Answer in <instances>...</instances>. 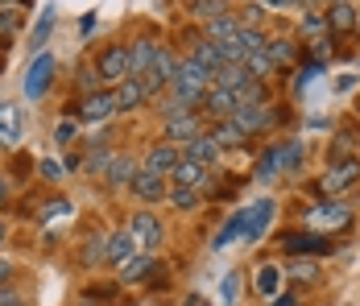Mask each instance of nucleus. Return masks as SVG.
<instances>
[{
    "label": "nucleus",
    "instance_id": "f257e3e1",
    "mask_svg": "<svg viewBox=\"0 0 360 306\" xmlns=\"http://www.w3.org/2000/svg\"><path fill=\"white\" fill-rule=\"evenodd\" d=\"M207 87H212V70L199 67L195 58H179V75H174V83H170V96L195 108V103L203 100Z\"/></svg>",
    "mask_w": 360,
    "mask_h": 306
},
{
    "label": "nucleus",
    "instance_id": "f03ea898",
    "mask_svg": "<svg viewBox=\"0 0 360 306\" xmlns=\"http://www.w3.org/2000/svg\"><path fill=\"white\" fill-rule=\"evenodd\" d=\"M286 120V112L282 108H274V103H236V112H232V125L240 129L245 136L252 133H269V129H278Z\"/></svg>",
    "mask_w": 360,
    "mask_h": 306
},
{
    "label": "nucleus",
    "instance_id": "7ed1b4c3",
    "mask_svg": "<svg viewBox=\"0 0 360 306\" xmlns=\"http://www.w3.org/2000/svg\"><path fill=\"white\" fill-rule=\"evenodd\" d=\"M356 182H360V158H331L323 178H319V191L331 195V199H340V195L352 191Z\"/></svg>",
    "mask_w": 360,
    "mask_h": 306
},
{
    "label": "nucleus",
    "instance_id": "20e7f679",
    "mask_svg": "<svg viewBox=\"0 0 360 306\" xmlns=\"http://www.w3.org/2000/svg\"><path fill=\"white\" fill-rule=\"evenodd\" d=\"M307 224H311V228L344 232V228H352V207L344 203V199H323V203H315L307 211Z\"/></svg>",
    "mask_w": 360,
    "mask_h": 306
},
{
    "label": "nucleus",
    "instance_id": "39448f33",
    "mask_svg": "<svg viewBox=\"0 0 360 306\" xmlns=\"http://www.w3.org/2000/svg\"><path fill=\"white\" fill-rule=\"evenodd\" d=\"M96 75H100V83H108V87H116L120 79H129V46L112 42L108 50L96 58Z\"/></svg>",
    "mask_w": 360,
    "mask_h": 306
},
{
    "label": "nucleus",
    "instance_id": "423d86ee",
    "mask_svg": "<svg viewBox=\"0 0 360 306\" xmlns=\"http://www.w3.org/2000/svg\"><path fill=\"white\" fill-rule=\"evenodd\" d=\"M116 116V96H112V87H100V91H91V96H83L79 103V120L83 125H104Z\"/></svg>",
    "mask_w": 360,
    "mask_h": 306
},
{
    "label": "nucleus",
    "instance_id": "0eeeda50",
    "mask_svg": "<svg viewBox=\"0 0 360 306\" xmlns=\"http://www.w3.org/2000/svg\"><path fill=\"white\" fill-rule=\"evenodd\" d=\"M129 232H133V240H137L141 253H153V248L162 244V236H166V232H162V219H158L153 211H137V215L129 219Z\"/></svg>",
    "mask_w": 360,
    "mask_h": 306
},
{
    "label": "nucleus",
    "instance_id": "6e6552de",
    "mask_svg": "<svg viewBox=\"0 0 360 306\" xmlns=\"http://www.w3.org/2000/svg\"><path fill=\"white\" fill-rule=\"evenodd\" d=\"M282 248L294 253V257H319V253H331V240L319 236V232H282Z\"/></svg>",
    "mask_w": 360,
    "mask_h": 306
},
{
    "label": "nucleus",
    "instance_id": "1a4fd4ad",
    "mask_svg": "<svg viewBox=\"0 0 360 306\" xmlns=\"http://www.w3.org/2000/svg\"><path fill=\"white\" fill-rule=\"evenodd\" d=\"M112 96H116V112H137L149 103V91H145L141 75H129V79H120L116 87H112Z\"/></svg>",
    "mask_w": 360,
    "mask_h": 306
},
{
    "label": "nucleus",
    "instance_id": "9d476101",
    "mask_svg": "<svg viewBox=\"0 0 360 306\" xmlns=\"http://www.w3.org/2000/svg\"><path fill=\"white\" fill-rule=\"evenodd\" d=\"M323 17H327V30L331 34H352L360 25V13L352 0H331V4H323Z\"/></svg>",
    "mask_w": 360,
    "mask_h": 306
},
{
    "label": "nucleus",
    "instance_id": "9b49d317",
    "mask_svg": "<svg viewBox=\"0 0 360 306\" xmlns=\"http://www.w3.org/2000/svg\"><path fill=\"white\" fill-rule=\"evenodd\" d=\"M50 79H54V58L50 54H37L34 63H30V75H25V96L30 100H41L46 87H50Z\"/></svg>",
    "mask_w": 360,
    "mask_h": 306
},
{
    "label": "nucleus",
    "instance_id": "f8f14e48",
    "mask_svg": "<svg viewBox=\"0 0 360 306\" xmlns=\"http://www.w3.org/2000/svg\"><path fill=\"white\" fill-rule=\"evenodd\" d=\"M179 158H182V149L179 145H170V141H153L149 145V153H145V170H153V174H166L179 166Z\"/></svg>",
    "mask_w": 360,
    "mask_h": 306
},
{
    "label": "nucleus",
    "instance_id": "ddd939ff",
    "mask_svg": "<svg viewBox=\"0 0 360 306\" xmlns=\"http://www.w3.org/2000/svg\"><path fill=\"white\" fill-rule=\"evenodd\" d=\"M133 195L141 199V203H158V199H166V178L153 170H145V166H137V174H133Z\"/></svg>",
    "mask_w": 360,
    "mask_h": 306
},
{
    "label": "nucleus",
    "instance_id": "4468645a",
    "mask_svg": "<svg viewBox=\"0 0 360 306\" xmlns=\"http://www.w3.org/2000/svg\"><path fill=\"white\" fill-rule=\"evenodd\" d=\"M170 178H174V186L203 191V186H207V178H212V170H207V166H199V162H191V158H179V166L170 170Z\"/></svg>",
    "mask_w": 360,
    "mask_h": 306
},
{
    "label": "nucleus",
    "instance_id": "2eb2a0df",
    "mask_svg": "<svg viewBox=\"0 0 360 306\" xmlns=\"http://www.w3.org/2000/svg\"><path fill=\"white\" fill-rule=\"evenodd\" d=\"M199 103H203V112H207V116H216V120H228V116L236 112V96H232V91H224V87H216V83L203 91V100H199Z\"/></svg>",
    "mask_w": 360,
    "mask_h": 306
},
{
    "label": "nucleus",
    "instance_id": "dca6fc26",
    "mask_svg": "<svg viewBox=\"0 0 360 306\" xmlns=\"http://www.w3.org/2000/svg\"><path fill=\"white\" fill-rule=\"evenodd\" d=\"M182 158H191V162H199V166L212 170V166L219 162V149H216V141H212L207 133H199V136H191V141L182 145Z\"/></svg>",
    "mask_w": 360,
    "mask_h": 306
},
{
    "label": "nucleus",
    "instance_id": "f3484780",
    "mask_svg": "<svg viewBox=\"0 0 360 306\" xmlns=\"http://www.w3.org/2000/svg\"><path fill=\"white\" fill-rule=\"evenodd\" d=\"M21 125H25L21 108L8 103V100H0V145H17V141H21Z\"/></svg>",
    "mask_w": 360,
    "mask_h": 306
},
{
    "label": "nucleus",
    "instance_id": "a211bd4d",
    "mask_svg": "<svg viewBox=\"0 0 360 306\" xmlns=\"http://www.w3.org/2000/svg\"><path fill=\"white\" fill-rule=\"evenodd\" d=\"M158 42L153 37H137L133 46H129V75H145V70L153 67V58H158Z\"/></svg>",
    "mask_w": 360,
    "mask_h": 306
},
{
    "label": "nucleus",
    "instance_id": "6ab92c4d",
    "mask_svg": "<svg viewBox=\"0 0 360 306\" xmlns=\"http://www.w3.org/2000/svg\"><path fill=\"white\" fill-rule=\"evenodd\" d=\"M133 253H141V248H137V240H133V232H129V228H120V232H112V236H108V253H104V261H112V265H124Z\"/></svg>",
    "mask_w": 360,
    "mask_h": 306
},
{
    "label": "nucleus",
    "instance_id": "aec40b11",
    "mask_svg": "<svg viewBox=\"0 0 360 306\" xmlns=\"http://www.w3.org/2000/svg\"><path fill=\"white\" fill-rule=\"evenodd\" d=\"M153 269H158L153 253H133V257L120 265V281H124V286H133V281H145V277H149Z\"/></svg>",
    "mask_w": 360,
    "mask_h": 306
},
{
    "label": "nucleus",
    "instance_id": "412c9836",
    "mask_svg": "<svg viewBox=\"0 0 360 306\" xmlns=\"http://www.w3.org/2000/svg\"><path fill=\"white\" fill-rule=\"evenodd\" d=\"M133 174H137V166H133V158H129V153H112L108 170H104V186H129V182H133Z\"/></svg>",
    "mask_w": 360,
    "mask_h": 306
},
{
    "label": "nucleus",
    "instance_id": "4be33fe9",
    "mask_svg": "<svg viewBox=\"0 0 360 306\" xmlns=\"http://www.w3.org/2000/svg\"><path fill=\"white\" fill-rule=\"evenodd\" d=\"M191 136H199V116H195V112L166 120V133H162V141H170V145H174V141H182V145H186Z\"/></svg>",
    "mask_w": 360,
    "mask_h": 306
},
{
    "label": "nucleus",
    "instance_id": "5701e85b",
    "mask_svg": "<svg viewBox=\"0 0 360 306\" xmlns=\"http://www.w3.org/2000/svg\"><path fill=\"white\" fill-rule=\"evenodd\" d=\"M249 79H252V75L240 67V63H224V67L212 75V83H216V87H224V91H232V96H236V91H240Z\"/></svg>",
    "mask_w": 360,
    "mask_h": 306
},
{
    "label": "nucleus",
    "instance_id": "b1692460",
    "mask_svg": "<svg viewBox=\"0 0 360 306\" xmlns=\"http://www.w3.org/2000/svg\"><path fill=\"white\" fill-rule=\"evenodd\" d=\"M207 136L216 141V149H219V153H224V149H240V145L249 141V136H245L240 129H236V125H232V116H228V120H216V129H212Z\"/></svg>",
    "mask_w": 360,
    "mask_h": 306
},
{
    "label": "nucleus",
    "instance_id": "393cba45",
    "mask_svg": "<svg viewBox=\"0 0 360 306\" xmlns=\"http://www.w3.org/2000/svg\"><path fill=\"white\" fill-rule=\"evenodd\" d=\"M203 34H207V42H228V37L240 34V17L236 13H224L216 21H203Z\"/></svg>",
    "mask_w": 360,
    "mask_h": 306
},
{
    "label": "nucleus",
    "instance_id": "a878e982",
    "mask_svg": "<svg viewBox=\"0 0 360 306\" xmlns=\"http://www.w3.org/2000/svg\"><path fill=\"white\" fill-rule=\"evenodd\" d=\"M191 58H195L199 67H207L212 75H216V70L224 67V54H219V42H207V37H199V42L191 46Z\"/></svg>",
    "mask_w": 360,
    "mask_h": 306
},
{
    "label": "nucleus",
    "instance_id": "bb28decb",
    "mask_svg": "<svg viewBox=\"0 0 360 306\" xmlns=\"http://www.w3.org/2000/svg\"><path fill=\"white\" fill-rule=\"evenodd\" d=\"M278 286H282V269H278V265H257V273H252V290H257L261 298H274Z\"/></svg>",
    "mask_w": 360,
    "mask_h": 306
},
{
    "label": "nucleus",
    "instance_id": "cd10ccee",
    "mask_svg": "<svg viewBox=\"0 0 360 306\" xmlns=\"http://www.w3.org/2000/svg\"><path fill=\"white\" fill-rule=\"evenodd\" d=\"M265 54H269L274 67L282 70V67H290V63L298 58V46H294L290 37H269V42H265Z\"/></svg>",
    "mask_w": 360,
    "mask_h": 306
},
{
    "label": "nucleus",
    "instance_id": "c85d7f7f",
    "mask_svg": "<svg viewBox=\"0 0 360 306\" xmlns=\"http://www.w3.org/2000/svg\"><path fill=\"white\" fill-rule=\"evenodd\" d=\"M269 219H274V203H269V199L252 203V207H249V215H245V236L257 240V236H261V228H265Z\"/></svg>",
    "mask_w": 360,
    "mask_h": 306
},
{
    "label": "nucleus",
    "instance_id": "c756f323",
    "mask_svg": "<svg viewBox=\"0 0 360 306\" xmlns=\"http://www.w3.org/2000/svg\"><path fill=\"white\" fill-rule=\"evenodd\" d=\"M290 281L315 286V281H319V261H315V257H294V261H290Z\"/></svg>",
    "mask_w": 360,
    "mask_h": 306
},
{
    "label": "nucleus",
    "instance_id": "7c9ffc66",
    "mask_svg": "<svg viewBox=\"0 0 360 306\" xmlns=\"http://www.w3.org/2000/svg\"><path fill=\"white\" fill-rule=\"evenodd\" d=\"M302 37H311V42H327L331 37V30H327V17H323V8H315V13H302Z\"/></svg>",
    "mask_w": 360,
    "mask_h": 306
},
{
    "label": "nucleus",
    "instance_id": "2f4dec72",
    "mask_svg": "<svg viewBox=\"0 0 360 306\" xmlns=\"http://www.w3.org/2000/svg\"><path fill=\"white\" fill-rule=\"evenodd\" d=\"M224 13H232L228 0H191V17H195V21H216Z\"/></svg>",
    "mask_w": 360,
    "mask_h": 306
},
{
    "label": "nucleus",
    "instance_id": "473e14b6",
    "mask_svg": "<svg viewBox=\"0 0 360 306\" xmlns=\"http://www.w3.org/2000/svg\"><path fill=\"white\" fill-rule=\"evenodd\" d=\"M240 67L249 70L252 79H261V83H265L269 75H278V67L269 63V54H265V50H257V54H245V63H240Z\"/></svg>",
    "mask_w": 360,
    "mask_h": 306
},
{
    "label": "nucleus",
    "instance_id": "72a5a7b5",
    "mask_svg": "<svg viewBox=\"0 0 360 306\" xmlns=\"http://www.w3.org/2000/svg\"><path fill=\"white\" fill-rule=\"evenodd\" d=\"M104 253H108V236H87L83 253H79V261L91 269V265H104Z\"/></svg>",
    "mask_w": 360,
    "mask_h": 306
},
{
    "label": "nucleus",
    "instance_id": "f704fd0d",
    "mask_svg": "<svg viewBox=\"0 0 360 306\" xmlns=\"http://www.w3.org/2000/svg\"><path fill=\"white\" fill-rule=\"evenodd\" d=\"M278 170H282V149H278V145H269V153L257 162V178L265 182V178H274Z\"/></svg>",
    "mask_w": 360,
    "mask_h": 306
},
{
    "label": "nucleus",
    "instance_id": "c9c22d12",
    "mask_svg": "<svg viewBox=\"0 0 360 306\" xmlns=\"http://www.w3.org/2000/svg\"><path fill=\"white\" fill-rule=\"evenodd\" d=\"M170 203L179 207V211H195V207H199V191H191V186H174V191H170Z\"/></svg>",
    "mask_w": 360,
    "mask_h": 306
},
{
    "label": "nucleus",
    "instance_id": "e433bc0d",
    "mask_svg": "<svg viewBox=\"0 0 360 306\" xmlns=\"http://www.w3.org/2000/svg\"><path fill=\"white\" fill-rule=\"evenodd\" d=\"M356 129H340V133H335V145H331V158H352V153H348V149H352V145H356Z\"/></svg>",
    "mask_w": 360,
    "mask_h": 306
},
{
    "label": "nucleus",
    "instance_id": "4c0bfd02",
    "mask_svg": "<svg viewBox=\"0 0 360 306\" xmlns=\"http://www.w3.org/2000/svg\"><path fill=\"white\" fill-rule=\"evenodd\" d=\"M236 42L245 46V54H257V50H265V42H269V37L261 34V30H245V25H240V34H236Z\"/></svg>",
    "mask_w": 360,
    "mask_h": 306
},
{
    "label": "nucleus",
    "instance_id": "58836bf2",
    "mask_svg": "<svg viewBox=\"0 0 360 306\" xmlns=\"http://www.w3.org/2000/svg\"><path fill=\"white\" fill-rule=\"evenodd\" d=\"M75 83H79V91H83V96H91V91H100V87H104V83H100V75H96V67H79Z\"/></svg>",
    "mask_w": 360,
    "mask_h": 306
},
{
    "label": "nucleus",
    "instance_id": "ea45409f",
    "mask_svg": "<svg viewBox=\"0 0 360 306\" xmlns=\"http://www.w3.org/2000/svg\"><path fill=\"white\" fill-rule=\"evenodd\" d=\"M21 30V13L17 8H0V37H13Z\"/></svg>",
    "mask_w": 360,
    "mask_h": 306
},
{
    "label": "nucleus",
    "instance_id": "a19ab883",
    "mask_svg": "<svg viewBox=\"0 0 360 306\" xmlns=\"http://www.w3.org/2000/svg\"><path fill=\"white\" fill-rule=\"evenodd\" d=\"M75 133H79V120H58V125H54V141H58V145H71Z\"/></svg>",
    "mask_w": 360,
    "mask_h": 306
},
{
    "label": "nucleus",
    "instance_id": "79ce46f5",
    "mask_svg": "<svg viewBox=\"0 0 360 306\" xmlns=\"http://www.w3.org/2000/svg\"><path fill=\"white\" fill-rule=\"evenodd\" d=\"M108 162H112L108 149H91V153H87V170H91V174H104V170H108Z\"/></svg>",
    "mask_w": 360,
    "mask_h": 306
},
{
    "label": "nucleus",
    "instance_id": "37998d69",
    "mask_svg": "<svg viewBox=\"0 0 360 306\" xmlns=\"http://www.w3.org/2000/svg\"><path fill=\"white\" fill-rule=\"evenodd\" d=\"M50 25H54V8H46V13H41V21H37V30H34V46H41V42H46Z\"/></svg>",
    "mask_w": 360,
    "mask_h": 306
},
{
    "label": "nucleus",
    "instance_id": "c03bdc74",
    "mask_svg": "<svg viewBox=\"0 0 360 306\" xmlns=\"http://www.w3.org/2000/svg\"><path fill=\"white\" fill-rule=\"evenodd\" d=\"M54 215H71V203L67 199H50L46 211H41V219H54Z\"/></svg>",
    "mask_w": 360,
    "mask_h": 306
},
{
    "label": "nucleus",
    "instance_id": "a18cd8bd",
    "mask_svg": "<svg viewBox=\"0 0 360 306\" xmlns=\"http://www.w3.org/2000/svg\"><path fill=\"white\" fill-rule=\"evenodd\" d=\"M0 306H30L17 290H8V286H0Z\"/></svg>",
    "mask_w": 360,
    "mask_h": 306
},
{
    "label": "nucleus",
    "instance_id": "49530a36",
    "mask_svg": "<svg viewBox=\"0 0 360 306\" xmlns=\"http://www.w3.org/2000/svg\"><path fill=\"white\" fill-rule=\"evenodd\" d=\"M41 178L46 182H63V166L58 162H41Z\"/></svg>",
    "mask_w": 360,
    "mask_h": 306
},
{
    "label": "nucleus",
    "instance_id": "de8ad7c7",
    "mask_svg": "<svg viewBox=\"0 0 360 306\" xmlns=\"http://www.w3.org/2000/svg\"><path fill=\"white\" fill-rule=\"evenodd\" d=\"M257 4H261V8H294L298 0H257Z\"/></svg>",
    "mask_w": 360,
    "mask_h": 306
},
{
    "label": "nucleus",
    "instance_id": "09e8293b",
    "mask_svg": "<svg viewBox=\"0 0 360 306\" xmlns=\"http://www.w3.org/2000/svg\"><path fill=\"white\" fill-rule=\"evenodd\" d=\"M224 298H228V302L236 298V273H232V277H224Z\"/></svg>",
    "mask_w": 360,
    "mask_h": 306
},
{
    "label": "nucleus",
    "instance_id": "8fccbe9b",
    "mask_svg": "<svg viewBox=\"0 0 360 306\" xmlns=\"http://www.w3.org/2000/svg\"><path fill=\"white\" fill-rule=\"evenodd\" d=\"M294 302H298L294 294H274V298H269V306H294Z\"/></svg>",
    "mask_w": 360,
    "mask_h": 306
},
{
    "label": "nucleus",
    "instance_id": "3c124183",
    "mask_svg": "<svg viewBox=\"0 0 360 306\" xmlns=\"http://www.w3.org/2000/svg\"><path fill=\"white\" fill-rule=\"evenodd\" d=\"M8 277H13V265H8V261H4V257H0V286H4V281H8Z\"/></svg>",
    "mask_w": 360,
    "mask_h": 306
},
{
    "label": "nucleus",
    "instance_id": "603ef678",
    "mask_svg": "<svg viewBox=\"0 0 360 306\" xmlns=\"http://www.w3.org/2000/svg\"><path fill=\"white\" fill-rule=\"evenodd\" d=\"M8 203V178H4V174H0V207Z\"/></svg>",
    "mask_w": 360,
    "mask_h": 306
},
{
    "label": "nucleus",
    "instance_id": "864d4df0",
    "mask_svg": "<svg viewBox=\"0 0 360 306\" xmlns=\"http://www.w3.org/2000/svg\"><path fill=\"white\" fill-rule=\"evenodd\" d=\"M30 0H0V8H25Z\"/></svg>",
    "mask_w": 360,
    "mask_h": 306
},
{
    "label": "nucleus",
    "instance_id": "5fc2aeb1",
    "mask_svg": "<svg viewBox=\"0 0 360 306\" xmlns=\"http://www.w3.org/2000/svg\"><path fill=\"white\" fill-rule=\"evenodd\" d=\"M4 67H8V58H4V42H0V75H4Z\"/></svg>",
    "mask_w": 360,
    "mask_h": 306
},
{
    "label": "nucleus",
    "instance_id": "6e6d98bb",
    "mask_svg": "<svg viewBox=\"0 0 360 306\" xmlns=\"http://www.w3.org/2000/svg\"><path fill=\"white\" fill-rule=\"evenodd\" d=\"M4 240H8V224H4V219H0V244H4Z\"/></svg>",
    "mask_w": 360,
    "mask_h": 306
},
{
    "label": "nucleus",
    "instance_id": "4d7b16f0",
    "mask_svg": "<svg viewBox=\"0 0 360 306\" xmlns=\"http://www.w3.org/2000/svg\"><path fill=\"white\" fill-rule=\"evenodd\" d=\"M79 306H100V302H96V298H83V302H79Z\"/></svg>",
    "mask_w": 360,
    "mask_h": 306
},
{
    "label": "nucleus",
    "instance_id": "13d9d810",
    "mask_svg": "<svg viewBox=\"0 0 360 306\" xmlns=\"http://www.w3.org/2000/svg\"><path fill=\"white\" fill-rule=\"evenodd\" d=\"M323 4H331V0H323Z\"/></svg>",
    "mask_w": 360,
    "mask_h": 306
},
{
    "label": "nucleus",
    "instance_id": "bf43d9fd",
    "mask_svg": "<svg viewBox=\"0 0 360 306\" xmlns=\"http://www.w3.org/2000/svg\"><path fill=\"white\" fill-rule=\"evenodd\" d=\"M199 306H203V302H199Z\"/></svg>",
    "mask_w": 360,
    "mask_h": 306
},
{
    "label": "nucleus",
    "instance_id": "052dcab7",
    "mask_svg": "<svg viewBox=\"0 0 360 306\" xmlns=\"http://www.w3.org/2000/svg\"><path fill=\"white\" fill-rule=\"evenodd\" d=\"M294 306H298V302H294Z\"/></svg>",
    "mask_w": 360,
    "mask_h": 306
}]
</instances>
